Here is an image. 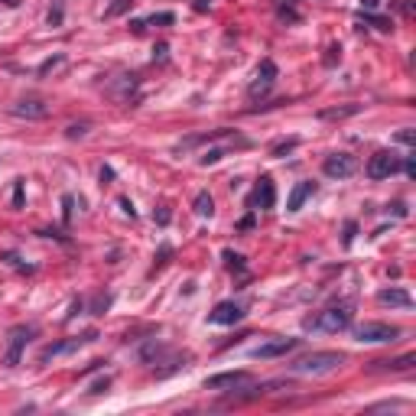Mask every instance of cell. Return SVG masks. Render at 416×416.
<instances>
[{
	"label": "cell",
	"instance_id": "obj_1",
	"mask_svg": "<svg viewBox=\"0 0 416 416\" xmlns=\"http://www.w3.org/2000/svg\"><path fill=\"white\" fill-rule=\"evenodd\" d=\"M342 364H345V354H338V352H316V354L299 358L296 364H289V371L302 374V377H322V374L338 371Z\"/></svg>",
	"mask_w": 416,
	"mask_h": 416
},
{
	"label": "cell",
	"instance_id": "obj_2",
	"mask_svg": "<svg viewBox=\"0 0 416 416\" xmlns=\"http://www.w3.org/2000/svg\"><path fill=\"white\" fill-rule=\"evenodd\" d=\"M352 319H354L352 306H332V309H322L319 316L306 319V329H309V332H329V335H335V332L352 329Z\"/></svg>",
	"mask_w": 416,
	"mask_h": 416
},
{
	"label": "cell",
	"instance_id": "obj_3",
	"mask_svg": "<svg viewBox=\"0 0 416 416\" xmlns=\"http://www.w3.org/2000/svg\"><path fill=\"white\" fill-rule=\"evenodd\" d=\"M354 338L364 345H384V342H397L400 338V329L397 325H387V322H364L354 329Z\"/></svg>",
	"mask_w": 416,
	"mask_h": 416
},
{
	"label": "cell",
	"instance_id": "obj_4",
	"mask_svg": "<svg viewBox=\"0 0 416 416\" xmlns=\"http://www.w3.org/2000/svg\"><path fill=\"white\" fill-rule=\"evenodd\" d=\"M33 335H36L33 325H17V329H10V335H7V352H3V364H7V368H17V364H20L23 348L30 345Z\"/></svg>",
	"mask_w": 416,
	"mask_h": 416
},
{
	"label": "cell",
	"instance_id": "obj_5",
	"mask_svg": "<svg viewBox=\"0 0 416 416\" xmlns=\"http://www.w3.org/2000/svg\"><path fill=\"white\" fill-rule=\"evenodd\" d=\"M397 170H400V156L394 150H377L368 160V179H390Z\"/></svg>",
	"mask_w": 416,
	"mask_h": 416
},
{
	"label": "cell",
	"instance_id": "obj_6",
	"mask_svg": "<svg viewBox=\"0 0 416 416\" xmlns=\"http://www.w3.org/2000/svg\"><path fill=\"white\" fill-rule=\"evenodd\" d=\"M322 172L329 179H348V176L358 172V160H354L352 153H329L325 163H322Z\"/></svg>",
	"mask_w": 416,
	"mask_h": 416
},
{
	"label": "cell",
	"instance_id": "obj_7",
	"mask_svg": "<svg viewBox=\"0 0 416 416\" xmlns=\"http://www.w3.org/2000/svg\"><path fill=\"white\" fill-rule=\"evenodd\" d=\"M277 62L273 59H264V62L257 65V75H254V82H251V98H264L270 91V88L277 85Z\"/></svg>",
	"mask_w": 416,
	"mask_h": 416
},
{
	"label": "cell",
	"instance_id": "obj_8",
	"mask_svg": "<svg viewBox=\"0 0 416 416\" xmlns=\"http://www.w3.org/2000/svg\"><path fill=\"white\" fill-rule=\"evenodd\" d=\"M273 202H277V189H273V179L270 176H260L254 186V192H251V199H247V205L254 208V212H267V208H273Z\"/></svg>",
	"mask_w": 416,
	"mask_h": 416
},
{
	"label": "cell",
	"instance_id": "obj_9",
	"mask_svg": "<svg viewBox=\"0 0 416 416\" xmlns=\"http://www.w3.org/2000/svg\"><path fill=\"white\" fill-rule=\"evenodd\" d=\"M296 348H299V338H270V342L257 345L251 354L260 358V361H270V358H283V354L296 352Z\"/></svg>",
	"mask_w": 416,
	"mask_h": 416
},
{
	"label": "cell",
	"instance_id": "obj_10",
	"mask_svg": "<svg viewBox=\"0 0 416 416\" xmlns=\"http://www.w3.org/2000/svg\"><path fill=\"white\" fill-rule=\"evenodd\" d=\"M251 384V374L247 371H224L215 377H205V390H235V387Z\"/></svg>",
	"mask_w": 416,
	"mask_h": 416
},
{
	"label": "cell",
	"instance_id": "obj_11",
	"mask_svg": "<svg viewBox=\"0 0 416 416\" xmlns=\"http://www.w3.org/2000/svg\"><path fill=\"white\" fill-rule=\"evenodd\" d=\"M98 335L95 332H88V335H82V338H69V342H55V345H46L43 348V354H39V361H53V358H59V354H69V352H78L82 345H88V342H95Z\"/></svg>",
	"mask_w": 416,
	"mask_h": 416
},
{
	"label": "cell",
	"instance_id": "obj_12",
	"mask_svg": "<svg viewBox=\"0 0 416 416\" xmlns=\"http://www.w3.org/2000/svg\"><path fill=\"white\" fill-rule=\"evenodd\" d=\"M244 319V309L237 302H218L212 312H208V322L212 325H235V322Z\"/></svg>",
	"mask_w": 416,
	"mask_h": 416
},
{
	"label": "cell",
	"instance_id": "obj_13",
	"mask_svg": "<svg viewBox=\"0 0 416 416\" xmlns=\"http://www.w3.org/2000/svg\"><path fill=\"white\" fill-rule=\"evenodd\" d=\"M17 118H26V120H43L46 114H49V105H43L39 98H30V101H17V105L10 107Z\"/></svg>",
	"mask_w": 416,
	"mask_h": 416
},
{
	"label": "cell",
	"instance_id": "obj_14",
	"mask_svg": "<svg viewBox=\"0 0 416 416\" xmlns=\"http://www.w3.org/2000/svg\"><path fill=\"white\" fill-rule=\"evenodd\" d=\"M316 192V182H299L296 189H293V192H289V202H287V212H299V208H302V202H306V199H309V195Z\"/></svg>",
	"mask_w": 416,
	"mask_h": 416
},
{
	"label": "cell",
	"instance_id": "obj_15",
	"mask_svg": "<svg viewBox=\"0 0 416 416\" xmlns=\"http://www.w3.org/2000/svg\"><path fill=\"white\" fill-rule=\"evenodd\" d=\"M377 302H384V306H400V309H406L413 299H410V293L406 289H397V287H390V289H381L377 293Z\"/></svg>",
	"mask_w": 416,
	"mask_h": 416
},
{
	"label": "cell",
	"instance_id": "obj_16",
	"mask_svg": "<svg viewBox=\"0 0 416 416\" xmlns=\"http://www.w3.org/2000/svg\"><path fill=\"white\" fill-rule=\"evenodd\" d=\"M172 23H176V17H172V13H153V17H147V20L134 23V33H143L147 26H172Z\"/></svg>",
	"mask_w": 416,
	"mask_h": 416
},
{
	"label": "cell",
	"instance_id": "obj_17",
	"mask_svg": "<svg viewBox=\"0 0 416 416\" xmlns=\"http://www.w3.org/2000/svg\"><path fill=\"white\" fill-rule=\"evenodd\" d=\"M195 215H199V218H212L215 215V202H212V195L208 192L195 195Z\"/></svg>",
	"mask_w": 416,
	"mask_h": 416
},
{
	"label": "cell",
	"instance_id": "obj_18",
	"mask_svg": "<svg viewBox=\"0 0 416 416\" xmlns=\"http://www.w3.org/2000/svg\"><path fill=\"white\" fill-rule=\"evenodd\" d=\"M377 368H390V371H410L416 364V354H404V358H397V361H374Z\"/></svg>",
	"mask_w": 416,
	"mask_h": 416
},
{
	"label": "cell",
	"instance_id": "obj_19",
	"mask_svg": "<svg viewBox=\"0 0 416 416\" xmlns=\"http://www.w3.org/2000/svg\"><path fill=\"white\" fill-rule=\"evenodd\" d=\"M352 114H358V105H348V107H332V111H322L319 118L335 120V118H352Z\"/></svg>",
	"mask_w": 416,
	"mask_h": 416
},
{
	"label": "cell",
	"instance_id": "obj_20",
	"mask_svg": "<svg viewBox=\"0 0 416 416\" xmlns=\"http://www.w3.org/2000/svg\"><path fill=\"white\" fill-rule=\"evenodd\" d=\"M130 3H134V0H111V3H107V10H105V17L111 20V17H120V13H127Z\"/></svg>",
	"mask_w": 416,
	"mask_h": 416
},
{
	"label": "cell",
	"instance_id": "obj_21",
	"mask_svg": "<svg viewBox=\"0 0 416 416\" xmlns=\"http://www.w3.org/2000/svg\"><path fill=\"white\" fill-rule=\"evenodd\" d=\"M224 264L231 270H244V257L235 254V251H224Z\"/></svg>",
	"mask_w": 416,
	"mask_h": 416
},
{
	"label": "cell",
	"instance_id": "obj_22",
	"mask_svg": "<svg viewBox=\"0 0 416 416\" xmlns=\"http://www.w3.org/2000/svg\"><path fill=\"white\" fill-rule=\"evenodd\" d=\"M364 20L371 23V26H377V30H381V33H390V30H394V23H390V20H384V17H364Z\"/></svg>",
	"mask_w": 416,
	"mask_h": 416
},
{
	"label": "cell",
	"instance_id": "obj_23",
	"mask_svg": "<svg viewBox=\"0 0 416 416\" xmlns=\"http://www.w3.org/2000/svg\"><path fill=\"white\" fill-rule=\"evenodd\" d=\"M170 218H172L170 205H160V208H156V212H153V221H156V224H170Z\"/></svg>",
	"mask_w": 416,
	"mask_h": 416
},
{
	"label": "cell",
	"instance_id": "obj_24",
	"mask_svg": "<svg viewBox=\"0 0 416 416\" xmlns=\"http://www.w3.org/2000/svg\"><path fill=\"white\" fill-rule=\"evenodd\" d=\"M221 156H224V150H208V153H205L199 163H202V166H212V163H218Z\"/></svg>",
	"mask_w": 416,
	"mask_h": 416
},
{
	"label": "cell",
	"instance_id": "obj_25",
	"mask_svg": "<svg viewBox=\"0 0 416 416\" xmlns=\"http://www.w3.org/2000/svg\"><path fill=\"white\" fill-rule=\"evenodd\" d=\"M296 143H299V140H296V137H289V140H287V143H277V147H273V156H283V153H289V150L296 147Z\"/></svg>",
	"mask_w": 416,
	"mask_h": 416
},
{
	"label": "cell",
	"instance_id": "obj_26",
	"mask_svg": "<svg viewBox=\"0 0 416 416\" xmlns=\"http://www.w3.org/2000/svg\"><path fill=\"white\" fill-rule=\"evenodd\" d=\"M65 134H69V137H85V134H88V124H72V127H69V130H65Z\"/></svg>",
	"mask_w": 416,
	"mask_h": 416
},
{
	"label": "cell",
	"instance_id": "obj_27",
	"mask_svg": "<svg viewBox=\"0 0 416 416\" xmlns=\"http://www.w3.org/2000/svg\"><path fill=\"white\" fill-rule=\"evenodd\" d=\"M13 208H23V182H17L13 189Z\"/></svg>",
	"mask_w": 416,
	"mask_h": 416
},
{
	"label": "cell",
	"instance_id": "obj_28",
	"mask_svg": "<svg viewBox=\"0 0 416 416\" xmlns=\"http://www.w3.org/2000/svg\"><path fill=\"white\" fill-rule=\"evenodd\" d=\"M107 387H111V381H107V377H105V381H98V384L91 387V394H105Z\"/></svg>",
	"mask_w": 416,
	"mask_h": 416
},
{
	"label": "cell",
	"instance_id": "obj_29",
	"mask_svg": "<svg viewBox=\"0 0 416 416\" xmlns=\"http://www.w3.org/2000/svg\"><path fill=\"white\" fill-rule=\"evenodd\" d=\"M361 7H364V10H377V7H381V0H361Z\"/></svg>",
	"mask_w": 416,
	"mask_h": 416
},
{
	"label": "cell",
	"instance_id": "obj_30",
	"mask_svg": "<svg viewBox=\"0 0 416 416\" xmlns=\"http://www.w3.org/2000/svg\"><path fill=\"white\" fill-rule=\"evenodd\" d=\"M404 170H406V176H416V160H413V156L406 160V166H404Z\"/></svg>",
	"mask_w": 416,
	"mask_h": 416
},
{
	"label": "cell",
	"instance_id": "obj_31",
	"mask_svg": "<svg viewBox=\"0 0 416 416\" xmlns=\"http://www.w3.org/2000/svg\"><path fill=\"white\" fill-rule=\"evenodd\" d=\"M120 208H124V212H127V215H130V218H134V205H130V202H127V199H120Z\"/></svg>",
	"mask_w": 416,
	"mask_h": 416
},
{
	"label": "cell",
	"instance_id": "obj_32",
	"mask_svg": "<svg viewBox=\"0 0 416 416\" xmlns=\"http://www.w3.org/2000/svg\"><path fill=\"white\" fill-rule=\"evenodd\" d=\"M3 3H7V7H17V3H20V0H3Z\"/></svg>",
	"mask_w": 416,
	"mask_h": 416
}]
</instances>
